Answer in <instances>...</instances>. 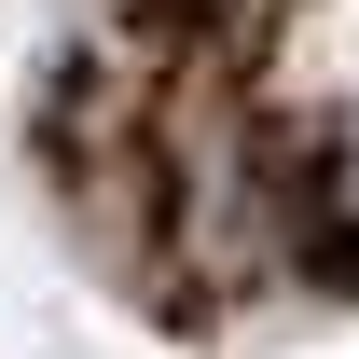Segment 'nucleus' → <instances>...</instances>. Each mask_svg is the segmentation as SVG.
Masks as SVG:
<instances>
[{"label":"nucleus","instance_id":"f257e3e1","mask_svg":"<svg viewBox=\"0 0 359 359\" xmlns=\"http://www.w3.org/2000/svg\"><path fill=\"white\" fill-rule=\"evenodd\" d=\"M318 276H332V290H359V222H346V235H318Z\"/></svg>","mask_w":359,"mask_h":359}]
</instances>
